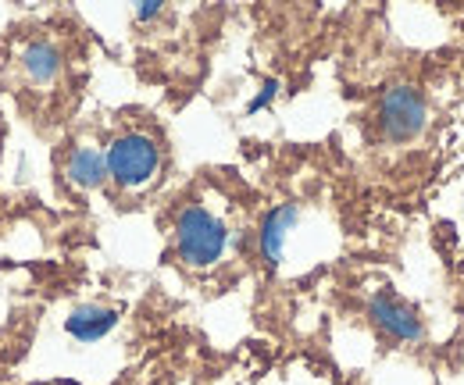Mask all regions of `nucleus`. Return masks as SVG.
<instances>
[{
    "label": "nucleus",
    "mask_w": 464,
    "mask_h": 385,
    "mask_svg": "<svg viewBox=\"0 0 464 385\" xmlns=\"http://www.w3.org/2000/svg\"><path fill=\"white\" fill-rule=\"evenodd\" d=\"M226 246H229V228L218 215H211L200 204H193L179 215V221H175V250L186 265L211 268L215 261H222Z\"/></svg>",
    "instance_id": "f257e3e1"
},
{
    "label": "nucleus",
    "mask_w": 464,
    "mask_h": 385,
    "mask_svg": "<svg viewBox=\"0 0 464 385\" xmlns=\"http://www.w3.org/2000/svg\"><path fill=\"white\" fill-rule=\"evenodd\" d=\"M22 68L29 75V82L36 86H47L54 82L61 72V51L51 43V40H33L25 51H22Z\"/></svg>",
    "instance_id": "0eeeda50"
},
{
    "label": "nucleus",
    "mask_w": 464,
    "mask_h": 385,
    "mask_svg": "<svg viewBox=\"0 0 464 385\" xmlns=\"http://www.w3.org/2000/svg\"><path fill=\"white\" fill-rule=\"evenodd\" d=\"M425 121H429V104L414 86H393L382 93L379 125L390 143H407V140L421 136Z\"/></svg>",
    "instance_id": "7ed1b4c3"
},
{
    "label": "nucleus",
    "mask_w": 464,
    "mask_h": 385,
    "mask_svg": "<svg viewBox=\"0 0 464 385\" xmlns=\"http://www.w3.org/2000/svg\"><path fill=\"white\" fill-rule=\"evenodd\" d=\"M108 161V175L115 178L121 189H136L143 182H150V175L158 171V143L143 132H129V136H118L115 143L108 147L104 154Z\"/></svg>",
    "instance_id": "f03ea898"
},
{
    "label": "nucleus",
    "mask_w": 464,
    "mask_h": 385,
    "mask_svg": "<svg viewBox=\"0 0 464 385\" xmlns=\"http://www.w3.org/2000/svg\"><path fill=\"white\" fill-rule=\"evenodd\" d=\"M296 221H300V207L296 204H279L276 211H268V218L261 225V239H257L265 265H279L283 261L286 239H290L293 228H296Z\"/></svg>",
    "instance_id": "423d86ee"
},
{
    "label": "nucleus",
    "mask_w": 464,
    "mask_h": 385,
    "mask_svg": "<svg viewBox=\"0 0 464 385\" xmlns=\"http://www.w3.org/2000/svg\"><path fill=\"white\" fill-rule=\"evenodd\" d=\"M165 11V4H158V0H143V4H136V18L140 22H150V18H158Z\"/></svg>",
    "instance_id": "9d476101"
},
{
    "label": "nucleus",
    "mask_w": 464,
    "mask_h": 385,
    "mask_svg": "<svg viewBox=\"0 0 464 385\" xmlns=\"http://www.w3.org/2000/svg\"><path fill=\"white\" fill-rule=\"evenodd\" d=\"M118 311L115 307H101V303H79L68 318H64V332L75 342H101L118 329Z\"/></svg>",
    "instance_id": "39448f33"
},
{
    "label": "nucleus",
    "mask_w": 464,
    "mask_h": 385,
    "mask_svg": "<svg viewBox=\"0 0 464 385\" xmlns=\"http://www.w3.org/2000/svg\"><path fill=\"white\" fill-rule=\"evenodd\" d=\"M276 97H279V79H268V82L261 86V93H257V97L250 101V108H246V111H250V114H257V111L268 108V104H272Z\"/></svg>",
    "instance_id": "1a4fd4ad"
},
{
    "label": "nucleus",
    "mask_w": 464,
    "mask_h": 385,
    "mask_svg": "<svg viewBox=\"0 0 464 385\" xmlns=\"http://www.w3.org/2000/svg\"><path fill=\"white\" fill-rule=\"evenodd\" d=\"M104 178H108V161H104L101 150L79 147V150L68 158V182H75L79 189H97Z\"/></svg>",
    "instance_id": "6e6552de"
},
{
    "label": "nucleus",
    "mask_w": 464,
    "mask_h": 385,
    "mask_svg": "<svg viewBox=\"0 0 464 385\" xmlns=\"http://www.w3.org/2000/svg\"><path fill=\"white\" fill-rule=\"evenodd\" d=\"M368 314H372V322L386 332V335H393V339H401V342H418V339L425 335V325H421L418 311L407 307L404 300H397L393 293L372 296Z\"/></svg>",
    "instance_id": "20e7f679"
}]
</instances>
